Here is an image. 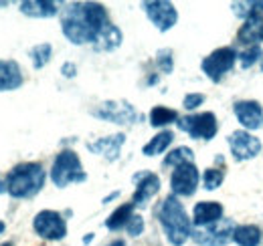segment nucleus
<instances>
[{"label": "nucleus", "mask_w": 263, "mask_h": 246, "mask_svg": "<svg viewBox=\"0 0 263 246\" xmlns=\"http://www.w3.org/2000/svg\"><path fill=\"white\" fill-rule=\"evenodd\" d=\"M156 65L162 73H172L174 69V59H172V51L170 49H160L156 53Z\"/></svg>", "instance_id": "30"}, {"label": "nucleus", "mask_w": 263, "mask_h": 246, "mask_svg": "<svg viewBox=\"0 0 263 246\" xmlns=\"http://www.w3.org/2000/svg\"><path fill=\"white\" fill-rule=\"evenodd\" d=\"M182 163H195V154L191 148L180 146L176 150H172L170 154L164 157V168H178Z\"/></svg>", "instance_id": "26"}, {"label": "nucleus", "mask_w": 263, "mask_h": 246, "mask_svg": "<svg viewBox=\"0 0 263 246\" xmlns=\"http://www.w3.org/2000/svg\"><path fill=\"white\" fill-rule=\"evenodd\" d=\"M132 180L136 184V192L132 196V204L136 208L146 206L160 192V178L152 172H138V174H134Z\"/></svg>", "instance_id": "13"}, {"label": "nucleus", "mask_w": 263, "mask_h": 246, "mask_svg": "<svg viewBox=\"0 0 263 246\" xmlns=\"http://www.w3.org/2000/svg\"><path fill=\"white\" fill-rule=\"evenodd\" d=\"M91 240H93V234H91V236H85V238H83V242H85V244H87V242H91Z\"/></svg>", "instance_id": "37"}, {"label": "nucleus", "mask_w": 263, "mask_h": 246, "mask_svg": "<svg viewBox=\"0 0 263 246\" xmlns=\"http://www.w3.org/2000/svg\"><path fill=\"white\" fill-rule=\"evenodd\" d=\"M61 73H63L65 77H75V73H77V67H75L73 63H65V65L61 67Z\"/></svg>", "instance_id": "33"}, {"label": "nucleus", "mask_w": 263, "mask_h": 246, "mask_svg": "<svg viewBox=\"0 0 263 246\" xmlns=\"http://www.w3.org/2000/svg\"><path fill=\"white\" fill-rule=\"evenodd\" d=\"M148 18L152 20V25L158 29V31H170L176 20H178V12L174 8L172 2H164V0H152V2H144L142 4Z\"/></svg>", "instance_id": "11"}, {"label": "nucleus", "mask_w": 263, "mask_h": 246, "mask_svg": "<svg viewBox=\"0 0 263 246\" xmlns=\"http://www.w3.org/2000/svg\"><path fill=\"white\" fill-rule=\"evenodd\" d=\"M233 12L239 18H243L245 23L251 20V18H259L263 14V2H251V0H247V2H233Z\"/></svg>", "instance_id": "24"}, {"label": "nucleus", "mask_w": 263, "mask_h": 246, "mask_svg": "<svg viewBox=\"0 0 263 246\" xmlns=\"http://www.w3.org/2000/svg\"><path fill=\"white\" fill-rule=\"evenodd\" d=\"M118 196H120V192H114V194H109L107 198H103V204H107V202H111V200H114V198H118Z\"/></svg>", "instance_id": "34"}, {"label": "nucleus", "mask_w": 263, "mask_h": 246, "mask_svg": "<svg viewBox=\"0 0 263 246\" xmlns=\"http://www.w3.org/2000/svg\"><path fill=\"white\" fill-rule=\"evenodd\" d=\"M91 115L103 121L118 123V125H132L138 121V111L128 101H105L91 111Z\"/></svg>", "instance_id": "8"}, {"label": "nucleus", "mask_w": 263, "mask_h": 246, "mask_svg": "<svg viewBox=\"0 0 263 246\" xmlns=\"http://www.w3.org/2000/svg\"><path fill=\"white\" fill-rule=\"evenodd\" d=\"M21 12L31 18H51L59 12V4L47 0H27L21 2Z\"/></svg>", "instance_id": "18"}, {"label": "nucleus", "mask_w": 263, "mask_h": 246, "mask_svg": "<svg viewBox=\"0 0 263 246\" xmlns=\"http://www.w3.org/2000/svg\"><path fill=\"white\" fill-rule=\"evenodd\" d=\"M223 218V206L219 202H198L193 210V224L195 226H209V224H215Z\"/></svg>", "instance_id": "17"}, {"label": "nucleus", "mask_w": 263, "mask_h": 246, "mask_svg": "<svg viewBox=\"0 0 263 246\" xmlns=\"http://www.w3.org/2000/svg\"><path fill=\"white\" fill-rule=\"evenodd\" d=\"M172 139H174V133L172 131H160V133H156L144 148H142V154L148 155V157H154V155H160L164 154L166 150H168V146L172 144Z\"/></svg>", "instance_id": "22"}, {"label": "nucleus", "mask_w": 263, "mask_h": 246, "mask_svg": "<svg viewBox=\"0 0 263 246\" xmlns=\"http://www.w3.org/2000/svg\"><path fill=\"white\" fill-rule=\"evenodd\" d=\"M233 240L237 242V246H259L261 242V230L255 224H243L235 228Z\"/></svg>", "instance_id": "20"}, {"label": "nucleus", "mask_w": 263, "mask_h": 246, "mask_svg": "<svg viewBox=\"0 0 263 246\" xmlns=\"http://www.w3.org/2000/svg\"><path fill=\"white\" fill-rule=\"evenodd\" d=\"M156 216L164 230L166 240L172 246H182L193 236V222L176 196L164 198L156 210Z\"/></svg>", "instance_id": "2"}, {"label": "nucleus", "mask_w": 263, "mask_h": 246, "mask_svg": "<svg viewBox=\"0 0 263 246\" xmlns=\"http://www.w3.org/2000/svg\"><path fill=\"white\" fill-rule=\"evenodd\" d=\"M233 111H235L237 119H239V123L245 129H251L253 131V129L263 127V107L257 101H249V99L237 101L235 107H233Z\"/></svg>", "instance_id": "14"}, {"label": "nucleus", "mask_w": 263, "mask_h": 246, "mask_svg": "<svg viewBox=\"0 0 263 246\" xmlns=\"http://www.w3.org/2000/svg\"><path fill=\"white\" fill-rule=\"evenodd\" d=\"M107 25V10L99 2H73L61 12V31L73 45H96Z\"/></svg>", "instance_id": "1"}, {"label": "nucleus", "mask_w": 263, "mask_h": 246, "mask_svg": "<svg viewBox=\"0 0 263 246\" xmlns=\"http://www.w3.org/2000/svg\"><path fill=\"white\" fill-rule=\"evenodd\" d=\"M202 103H204V95H202V93H189V95L184 97V101H182L184 109H189V111L197 109L198 105H202Z\"/></svg>", "instance_id": "32"}, {"label": "nucleus", "mask_w": 263, "mask_h": 246, "mask_svg": "<svg viewBox=\"0 0 263 246\" xmlns=\"http://www.w3.org/2000/svg\"><path fill=\"white\" fill-rule=\"evenodd\" d=\"M198 180H200V174H198L197 166L195 163H182L178 168L172 170V176H170V190L172 194L178 198H189L197 192Z\"/></svg>", "instance_id": "10"}, {"label": "nucleus", "mask_w": 263, "mask_h": 246, "mask_svg": "<svg viewBox=\"0 0 263 246\" xmlns=\"http://www.w3.org/2000/svg\"><path fill=\"white\" fill-rule=\"evenodd\" d=\"M223 180H225V174H223L221 170L209 168V170H204V174H202V188L209 190V192H213V190H217L219 186L223 184Z\"/></svg>", "instance_id": "29"}, {"label": "nucleus", "mask_w": 263, "mask_h": 246, "mask_svg": "<svg viewBox=\"0 0 263 246\" xmlns=\"http://www.w3.org/2000/svg\"><path fill=\"white\" fill-rule=\"evenodd\" d=\"M51 180L57 188H67L69 184H79L87 180V174L83 172L79 155L71 150H65L55 157L51 168Z\"/></svg>", "instance_id": "4"}, {"label": "nucleus", "mask_w": 263, "mask_h": 246, "mask_svg": "<svg viewBox=\"0 0 263 246\" xmlns=\"http://www.w3.org/2000/svg\"><path fill=\"white\" fill-rule=\"evenodd\" d=\"M263 57V51L259 45H253V47H247L245 51H241L239 55H237V61L239 65L243 67V69H249V67H253L255 63L259 61Z\"/></svg>", "instance_id": "28"}, {"label": "nucleus", "mask_w": 263, "mask_h": 246, "mask_svg": "<svg viewBox=\"0 0 263 246\" xmlns=\"http://www.w3.org/2000/svg\"><path fill=\"white\" fill-rule=\"evenodd\" d=\"M126 230H128V234L130 236H140L142 232H144V218L140 214H134L130 218V222H128V226H126Z\"/></svg>", "instance_id": "31"}, {"label": "nucleus", "mask_w": 263, "mask_h": 246, "mask_svg": "<svg viewBox=\"0 0 263 246\" xmlns=\"http://www.w3.org/2000/svg\"><path fill=\"white\" fill-rule=\"evenodd\" d=\"M4 192H6V182L0 180V194H4Z\"/></svg>", "instance_id": "36"}, {"label": "nucleus", "mask_w": 263, "mask_h": 246, "mask_svg": "<svg viewBox=\"0 0 263 246\" xmlns=\"http://www.w3.org/2000/svg\"><path fill=\"white\" fill-rule=\"evenodd\" d=\"M4 230H6V224H4V222H2V220H0V234H2V232H4Z\"/></svg>", "instance_id": "38"}, {"label": "nucleus", "mask_w": 263, "mask_h": 246, "mask_svg": "<svg viewBox=\"0 0 263 246\" xmlns=\"http://www.w3.org/2000/svg\"><path fill=\"white\" fill-rule=\"evenodd\" d=\"M229 148L237 161H245V159H253L255 155H259L261 141L253 133L241 129V131H233L229 135Z\"/></svg>", "instance_id": "12"}, {"label": "nucleus", "mask_w": 263, "mask_h": 246, "mask_svg": "<svg viewBox=\"0 0 263 246\" xmlns=\"http://www.w3.org/2000/svg\"><path fill=\"white\" fill-rule=\"evenodd\" d=\"M34 232L45 240H63L67 234L65 218L55 210H43L33 220Z\"/></svg>", "instance_id": "9"}, {"label": "nucleus", "mask_w": 263, "mask_h": 246, "mask_svg": "<svg viewBox=\"0 0 263 246\" xmlns=\"http://www.w3.org/2000/svg\"><path fill=\"white\" fill-rule=\"evenodd\" d=\"M261 69H263V63H261Z\"/></svg>", "instance_id": "41"}, {"label": "nucleus", "mask_w": 263, "mask_h": 246, "mask_svg": "<svg viewBox=\"0 0 263 246\" xmlns=\"http://www.w3.org/2000/svg\"><path fill=\"white\" fill-rule=\"evenodd\" d=\"M134 210H136V206L128 202V204H122L120 208H116L109 218L105 220V228L107 230H122V228H126L128 226V222H130V218L134 216Z\"/></svg>", "instance_id": "21"}, {"label": "nucleus", "mask_w": 263, "mask_h": 246, "mask_svg": "<svg viewBox=\"0 0 263 246\" xmlns=\"http://www.w3.org/2000/svg\"><path fill=\"white\" fill-rule=\"evenodd\" d=\"M23 71L18 63L12 59L0 61V91H14L23 85Z\"/></svg>", "instance_id": "16"}, {"label": "nucleus", "mask_w": 263, "mask_h": 246, "mask_svg": "<svg viewBox=\"0 0 263 246\" xmlns=\"http://www.w3.org/2000/svg\"><path fill=\"white\" fill-rule=\"evenodd\" d=\"M237 61V53L233 47H223V49H217L213 51L204 61L200 63V69L202 73L213 81V83H219Z\"/></svg>", "instance_id": "7"}, {"label": "nucleus", "mask_w": 263, "mask_h": 246, "mask_svg": "<svg viewBox=\"0 0 263 246\" xmlns=\"http://www.w3.org/2000/svg\"><path fill=\"white\" fill-rule=\"evenodd\" d=\"M0 246H14L12 242H4V244H0Z\"/></svg>", "instance_id": "39"}, {"label": "nucleus", "mask_w": 263, "mask_h": 246, "mask_svg": "<svg viewBox=\"0 0 263 246\" xmlns=\"http://www.w3.org/2000/svg\"><path fill=\"white\" fill-rule=\"evenodd\" d=\"M107 246H126V242L124 240H114V242H109Z\"/></svg>", "instance_id": "35"}, {"label": "nucleus", "mask_w": 263, "mask_h": 246, "mask_svg": "<svg viewBox=\"0 0 263 246\" xmlns=\"http://www.w3.org/2000/svg\"><path fill=\"white\" fill-rule=\"evenodd\" d=\"M0 6H8V2H0Z\"/></svg>", "instance_id": "40"}, {"label": "nucleus", "mask_w": 263, "mask_h": 246, "mask_svg": "<svg viewBox=\"0 0 263 246\" xmlns=\"http://www.w3.org/2000/svg\"><path fill=\"white\" fill-rule=\"evenodd\" d=\"M122 31L118 29V27H114L111 23L103 29V32L99 34L98 43L93 45L96 47V51H114V49H118L120 45H122Z\"/></svg>", "instance_id": "23"}, {"label": "nucleus", "mask_w": 263, "mask_h": 246, "mask_svg": "<svg viewBox=\"0 0 263 246\" xmlns=\"http://www.w3.org/2000/svg\"><path fill=\"white\" fill-rule=\"evenodd\" d=\"M178 129H182L184 133H189L193 139H213L219 131V123L215 113L211 111H204V113H197V115H186V117H180L178 121Z\"/></svg>", "instance_id": "6"}, {"label": "nucleus", "mask_w": 263, "mask_h": 246, "mask_svg": "<svg viewBox=\"0 0 263 246\" xmlns=\"http://www.w3.org/2000/svg\"><path fill=\"white\" fill-rule=\"evenodd\" d=\"M126 144V135L124 133H116V135H107V137H99L98 141L87 144V150L91 154L103 155L109 161H116L120 157L122 146Z\"/></svg>", "instance_id": "15"}, {"label": "nucleus", "mask_w": 263, "mask_h": 246, "mask_svg": "<svg viewBox=\"0 0 263 246\" xmlns=\"http://www.w3.org/2000/svg\"><path fill=\"white\" fill-rule=\"evenodd\" d=\"M45 170L36 161H25L14 166L6 174V194L12 198H33L45 186Z\"/></svg>", "instance_id": "3"}, {"label": "nucleus", "mask_w": 263, "mask_h": 246, "mask_svg": "<svg viewBox=\"0 0 263 246\" xmlns=\"http://www.w3.org/2000/svg\"><path fill=\"white\" fill-rule=\"evenodd\" d=\"M263 40V18H251L247 20L241 31H239V43L247 45V47H253V45H259Z\"/></svg>", "instance_id": "19"}, {"label": "nucleus", "mask_w": 263, "mask_h": 246, "mask_svg": "<svg viewBox=\"0 0 263 246\" xmlns=\"http://www.w3.org/2000/svg\"><path fill=\"white\" fill-rule=\"evenodd\" d=\"M235 222L231 218H221L215 224L209 226H198L193 230V240L198 246H225L227 242L233 240L235 234Z\"/></svg>", "instance_id": "5"}, {"label": "nucleus", "mask_w": 263, "mask_h": 246, "mask_svg": "<svg viewBox=\"0 0 263 246\" xmlns=\"http://www.w3.org/2000/svg\"><path fill=\"white\" fill-rule=\"evenodd\" d=\"M178 119H180L178 113L170 107H164V105H156L150 111V125H154V127H166L170 123H176Z\"/></svg>", "instance_id": "25"}, {"label": "nucleus", "mask_w": 263, "mask_h": 246, "mask_svg": "<svg viewBox=\"0 0 263 246\" xmlns=\"http://www.w3.org/2000/svg\"><path fill=\"white\" fill-rule=\"evenodd\" d=\"M51 55H53V47L49 43H41V45H34L29 53L31 61H33L34 69H43L47 63L51 61Z\"/></svg>", "instance_id": "27"}]
</instances>
